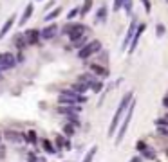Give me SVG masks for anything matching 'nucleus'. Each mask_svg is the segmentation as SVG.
<instances>
[{
  "instance_id": "1",
  "label": "nucleus",
  "mask_w": 168,
  "mask_h": 162,
  "mask_svg": "<svg viewBox=\"0 0 168 162\" xmlns=\"http://www.w3.org/2000/svg\"><path fill=\"white\" fill-rule=\"evenodd\" d=\"M130 99H132V94H127V96L121 99V103H119V106H118V110H116V114H114V117H112L110 128H109V135H110V137L116 133V128H118L119 121H123V114L128 110V106H130V103H132Z\"/></svg>"
},
{
  "instance_id": "2",
  "label": "nucleus",
  "mask_w": 168,
  "mask_h": 162,
  "mask_svg": "<svg viewBox=\"0 0 168 162\" xmlns=\"http://www.w3.org/2000/svg\"><path fill=\"white\" fill-rule=\"evenodd\" d=\"M134 110H136V99L130 103V106H128V110H127V115H125L123 121H121V126H119L118 135H116V144H119V142L125 139V133H127V130H128V126H130V121H132V117H134Z\"/></svg>"
},
{
  "instance_id": "3",
  "label": "nucleus",
  "mask_w": 168,
  "mask_h": 162,
  "mask_svg": "<svg viewBox=\"0 0 168 162\" xmlns=\"http://www.w3.org/2000/svg\"><path fill=\"white\" fill-rule=\"evenodd\" d=\"M85 97L76 94L74 90H62L60 92V103L62 105H76V103H83Z\"/></svg>"
},
{
  "instance_id": "4",
  "label": "nucleus",
  "mask_w": 168,
  "mask_h": 162,
  "mask_svg": "<svg viewBox=\"0 0 168 162\" xmlns=\"http://www.w3.org/2000/svg\"><path fill=\"white\" fill-rule=\"evenodd\" d=\"M85 31H87V27L85 25H81V23H71V25H65L63 27V32L65 34H69V38L72 40V41H76V40H80V38H83V34H85Z\"/></svg>"
},
{
  "instance_id": "5",
  "label": "nucleus",
  "mask_w": 168,
  "mask_h": 162,
  "mask_svg": "<svg viewBox=\"0 0 168 162\" xmlns=\"http://www.w3.org/2000/svg\"><path fill=\"white\" fill-rule=\"evenodd\" d=\"M100 49H101V43H100L98 40H92L90 43H85V45H83V49H80L78 58H80V60H85V58L92 56L94 52H98Z\"/></svg>"
},
{
  "instance_id": "6",
  "label": "nucleus",
  "mask_w": 168,
  "mask_h": 162,
  "mask_svg": "<svg viewBox=\"0 0 168 162\" xmlns=\"http://www.w3.org/2000/svg\"><path fill=\"white\" fill-rule=\"evenodd\" d=\"M16 65V58L11 52H2L0 54V72L2 70H9Z\"/></svg>"
},
{
  "instance_id": "7",
  "label": "nucleus",
  "mask_w": 168,
  "mask_h": 162,
  "mask_svg": "<svg viewBox=\"0 0 168 162\" xmlns=\"http://www.w3.org/2000/svg\"><path fill=\"white\" fill-rule=\"evenodd\" d=\"M138 27H139V23H138V20L134 18V22H132V23H130V27H128V32H127L125 41H123V47H127L128 43H132V36H134V32L138 31Z\"/></svg>"
},
{
  "instance_id": "8",
  "label": "nucleus",
  "mask_w": 168,
  "mask_h": 162,
  "mask_svg": "<svg viewBox=\"0 0 168 162\" xmlns=\"http://www.w3.org/2000/svg\"><path fill=\"white\" fill-rule=\"evenodd\" d=\"M24 36H25V41H27V43H36V41H38V38H42L40 31H36V29L25 31V32H24Z\"/></svg>"
},
{
  "instance_id": "9",
  "label": "nucleus",
  "mask_w": 168,
  "mask_h": 162,
  "mask_svg": "<svg viewBox=\"0 0 168 162\" xmlns=\"http://www.w3.org/2000/svg\"><path fill=\"white\" fill-rule=\"evenodd\" d=\"M56 31H58V25H56V23H52V25L45 27V29H43L40 34H42V38H43V40H51V38L56 34Z\"/></svg>"
},
{
  "instance_id": "10",
  "label": "nucleus",
  "mask_w": 168,
  "mask_h": 162,
  "mask_svg": "<svg viewBox=\"0 0 168 162\" xmlns=\"http://www.w3.org/2000/svg\"><path fill=\"white\" fill-rule=\"evenodd\" d=\"M143 31H145V25L139 23V27H138V31H136V34H134V40H132V43H130V52H134V49H136V45H138L141 34H143Z\"/></svg>"
},
{
  "instance_id": "11",
  "label": "nucleus",
  "mask_w": 168,
  "mask_h": 162,
  "mask_svg": "<svg viewBox=\"0 0 168 162\" xmlns=\"http://www.w3.org/2000/svg\"><path fill=\"white\" fill-rule=\"evenodd\" d=\"M33 9H34V7H33V4H27V7L24 9V14H22V18H20V25H24V23H25L29 18H31V14H33Z\"/></svg>"
},
{
  "instance_id": "12",
  "label": "nucleus",
  "mask_w": 168,
  "mask_h": 162,
  "mask_svg": "<svg viewBox=\"0 0 168 162\" xmlns=\"http://www.w3.org/2000/svg\"><path fill=\"white\" fill-rule=\"evenodd\" d=\"M13 23H14V14H11V18H7V22H5V23L2 25V29H0V38L7 34V31H9V29L13 27Z\"/></svg>"
},
{
  "instance_id": "13",
  "label": "nucleus",
  "mask_w": 168,
  "mask_h": 162,
  "mask_svg": "<svg viewBox=\"0 0 168 162\" xmlns=\"http://www.w3.org/2000/svg\"><path fill=\"white\" fill-rule=\"evenodd\" d=\"M5 137L11 141V142H20V141H25V135H20L18 132H7Z\"/></svg>"
},
{
  "instance_id": "14",
  "label": "nucleus",
  "mask_w": 168,
  "mask_h": 162,
  "mask_svg": "<svg viewBox=\"0 0 168 162\" xmlns=\"http://www.w3.org/2000/svg\"><path fill=\"white\" fill-rule=\"evenodd\" d=\"M90 70H92V72H96V74H98V76H101V78H107V76H109V70H107L105 67H100V65H94V63L90 65Z\"/></svg>"
},
{
  "instance_id": "15",
  "label": "nucleus",
  "mask_w": 168,
  "mask_h": 162,
  "mask_svg": "<svg viewBox=\"0 0 168 162\" xmlns=\"http://www.w3.org/2000/svg\"><path fill=\"white\" fill-rule=\"evenodd\" d=\"M96 151H98V146H92V148H90V151L85 155L83 162H92V160H94V155H96Z\"/></svg>"
},
{
  "instance_id": "16",
  "label": "nucleus",
  "mask_w": 168,
  "mask_h": 162,
  "mask_svg": "<svg viewBox=\"0 0 168 162\" xmlns=\"http://www.w3.org/2000/svg\"><path fill=\"white\" fill-rule=\"evenodd\" d=\"M60 13H62V7H56L54 11H51V13H49V14L45 16V22H51V20H54V18H56V16H58Z\"/></svg>"
},
{
  "instance_id": "17",
  "label": "nucleus",
  "mask_w": 168,
  "mask_h": 162,
  "mask_svg": "<svg viewBox=\"0 0 168 162\" xmlns=\"http://www.w3.org/2000/svg\"><path fill=\"white\" fill-rule=\"evenodd\" d=\"M96 18H98V22H103V20L107 18V7H105V5H103V7H100V11H98Z\"/></svg>"
},
{
  "instance_id": "18",
  "label": "nucleus",
  "mask_w": 168,
  "mask_h": 162,
  "mask_svg": "<svg viewBox=\"0 0 168 162\" xmlns=\"http://www.w3.org/2000/svg\"><path fill=\"white\" fill-rule=\"evenodd\" d=\"M25 141H27V142H31V144H34V142H36V132L29 130V132H27V135H25Z\"/></svg>"
},
{
  "instance_id": "19",
  "label": "nucleus",
  "mask_w": 168,
  "mask_h": 162,
  "mask_svg": "<svg viewBox=\"0 0 168 162\" xmlns=\"http://www.w3.org/2000/svg\"><path fill=\"white\" fill-rule=\"evenodd\" d=\"M42 144H43V150L47 151V153H54V148H52V144L45 139V141H42Z\"/></svg>"
},
{
  "instance_id": "20",
  "label": "nucleus",
  "mask_w": 168,
  "mask_h": 162,
  "mask_svg": "<svg viewBox=\"0 0 168 162\" xmlns=\"http://www.w3.org/2000/svg\"><path fill=\"white\" fill-rule=\"evenodd\" d=\"M90 5H92V0H85V2H83V7H81V14H83V16H85V14L89 13Z\"/></svg>"
},
{
  "instance_id": "21",
  "label": "nucleus",
  "mask_w": 168,
  "mask_h": 162,
  "mask_svg": "<svg viewBox=\"0 0 168 162\" xmlns=\"http://www.w3.org/2000/svg\"><path fill=\"white\" fill-rule=\"evenodd\" d=\"M78 13H81V9H78V7H76V9H71V11H69V14H67V18H69V20H72Z\"/></svg>"
},
{
  "instance_id": "22",
  "label": "nucleus",
  "mask_w": 168,
  "mask_h": 162,
  "mask_svg": "<svg viewBox=\"0 0 168 162\" xmlns=\"http://www.w3.org/2000/svg\"><path fill=\"white\" fill-rule=\"evenodd\" d=\"M156 29H157V36H163V34H165V31H166V29H165V25H161V23H157V27H156Z\"/></svg>"
},
{
  "instance_id": "23",
  "label": "nucleus",
  "mask_w": 168,
  "mask_h": 162,
  "mask_svg": "<svg viewBox=\"0 0 168 162\" xmlns=\"http://www.w3.org/2000/svg\"><path fill=\"white\" fill-rule=\"evenodd\" d=\"M123 7H125V11H127V13H130V9H132V0H125Z\"/></svg>"
},
{
  "instance_id": "24",
  "label": "nucleus",
  "mask_w": 168,
  "mask_h": 162,
  "mask_svg": "<svg viewBox=\"0 0 168 162\" xmlns=\"http://www.w3.org/2000/svg\"><path fill=\"white\" fill-rule=\"evenodd\" d=\"M63 130H65V133H67L69 137H71V135H74V128H72V126H69V124H67Z\"/></svg>"
},
{
  "instance_id": "25",
  "label": "nucleus",
  "mask_w": 168,
  "mask_h": 162,
  "mask_svg": "<svg viewBox=\"0 0 168 162\" xmlns=\"http://www.w3.org/2000/svg\"><path fill=\"white\" fill-rule=\"evenodd\" d=\"M123 4H125V0H116V4H114V11H119V7H123Z\"/></svg>"
},
{
  "instance_id": "26",
  "label": "nucleus",
  "mask_w": 168,
  "mask_h": 162,
  "mask_svg": "<svg viewBox=\"0 0 168 162\" xmlns=\"http://www.w3.org/2000/svg\"><path fill=\"white\" fill-rule=\"evenodd\" d=\"M138 150H139V151H145V150H147V146H145V142H143V141H139V142H138Z\"/></svg>"
},
{
  "instance_id": "27",
  "label": "nucleus",
  "mask_w": 168,
  "mask_h": 162,
  "mask_svg": "<svg viewBox=\"0 0 168 162\" xmlns=\"http://www.w3.org/2000/svg\"><path fill=\"white\" fill-rule=\"evenodd\" d=\"M143 4H145V9L150 11V2H148V0H143Z\"/></svg>"
},
{
  "instance_id": "28",
  "label": "nucleus",
  "mask_w": 168,
  "mask_h": 162,
  "mask_svg": "<svg viewBox=\"0 0 168 162\" xmlns=\"http://www.w3.org/2000/svg\"><path fill=\"white\" fill-rule=\"evenodd\" d=\"M163 106H166V108H168V94L163 97Z\"/></svg>"
},
{
  "instance_id": "29",
  "label": "nucleus",
  "mask_w": 168,
  "mask_h": 162,
  "mask_svg": "<svg viewBox=\"0 0 168 162\" xmlns=\"http://www.w3.org/2000/svg\"><path fill=\"white\" fill-rule=\"evenodd\" d=\"M159 133H163V135H168V130H166V128H159Z\"/></svg>"
},
{
  "instance_id": "30",
  "label": "nucleus",
  "mask_w": 168,
  "mask_h": 162,
  "mask_svg": "<svg viewBox=\"0 0 168 162\" xmlns=\"http://www.w3.org/2000/svg\"><path fill=\"white\" fill-rule=\"evenodd\" d=\"M166 155H168V150H166Z\"/></svg>"
}]
</instances>
